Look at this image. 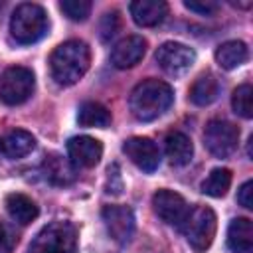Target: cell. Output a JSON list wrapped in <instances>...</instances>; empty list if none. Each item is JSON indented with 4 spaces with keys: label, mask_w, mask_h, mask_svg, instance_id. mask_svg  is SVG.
I'll list each match as a JSON object with an SVG mask.
<instances>
[{
    "label": "cell",
    "mask_w": 253,
    "mask_h": 253,
    "mask_svg": "<svg viewBox=\"0 0 253 253\" xmlns=\"http://www.w3.org/2000/svg\"><path fill=\"white\" fill-rule=\"evenodd\" d=\"M91 49L81 40H67L59 43L49 55V71L57 85H75L89 71Z\"/></svg>",
    "instance_id": "1"
},
{
    "label": "cell",
    "mask_w": 253,
    "mask_h": 253,
    "mask_svg": "<svg viewBox=\"0 0 253 253\" xmlns=\"http://www.w3.org/2000/svg\"><path fill=\"white\" fill-rule=\"evenodd\" d=\"M174 103V91L166 81L144 79L130 91L128 109L140 123H150L162 117Z\"/></svg>",
    "instance_id": "2"
},
{
    "label": "cell",
    "mask_w": 253,
    "mask_h": 253,
    "mask_svg": "<svg viewBox=\"0 0 253 253\" xmlns=\"http://www.w3.org/2000/svg\"><path fill=\"white\" fill-rule=\"evenodd\" d=\"M49 30L47 12L34 2L18 4L10 16V34L20 45H30L40 42Z\"/></svg>",
    "instance_id": "3"
},
{
    "label": "cell",
    "mask_w": 253,
    "mask_h": 253,
    "mask_svg": "<svg viewBox=\"0 0 253 253\" xmlns=\"http://www.w3.org/2000/svg\"><path fill=\"white\" fill-rule=\"evenodd\" d=\"M180 231L196 253H204L213 243L217 231V215L208 206H194L180 225Z\"/></svg>",
    "instance_id": "4"
},
{
    "label": "cell",
    "mask_w": 253,
    "mask_h": 253,
    "mask_svg": "<svg viewBox=\"0 0 253 253\" xmlns=\"http://www.w3.org/2000/svg\"><path fill=\"white\" fill-rule=\"evenodd\" d=\"M77 249V229L69 221H51L43 225L26 253H75Z\"/></svg>",
    "instance_id": "5"
},
{
    "label": "cell",
    "mask_w": 253,
    "mask_h": 253,
    "mask_svg": "<svg viewBox=\"0 0 253 253\" xmlns=\"http://www.w3.org/2000/svg\"><path fill=\"white\" fill-rule=\"evenodd\" d=\"M36 89V77L34 71L24 65H12L4 69L0 77V101L4 105L16 107L26 103Z\"/></svg>",
    "instance_id": "6"
},
{
    "label": "cell",
    "mask_w": 253,
    "mask_h": 253,
    "mask_svg": "<svg viewBox=\"0 0 253 253\" xmlns=\"http://www.w3.org/2000/svg\"><path fill=\"white\" fill-rule=\"evenodd\" d=\"M204 144L215 158H227L237 150L239 128L223 119H213L204 128Z\"/></svg>",
    "instance_id": "7"
},
{
    "label": "cell",
    "mask_w": 253,
    "mask_h": 253,
    "mask_svg": "<svg viewBox=\"0 0 253 253\" xmlns=\"http://www.w3.org/2000/svg\"><path fill=\"white\" fill-rule=\"evenodd\" d=\"M154 59L158 63V67L168 73V75H182L186 73L194 63H196V51L186 45V43H178V42H164L156 53Z\"/></svg>",
    "instance_id": "8"
},
{
    "label": "cell",
    "mask_w": 253,
    "mask_h": 253,
    "mask_svg": "<svg viewBox=\"0 0 253 253\" xmlns=\"http://www.w3.org/2000/svg\"><path fill=\"white\" fill-rule=\"evenodd\" d=\"M152 208H154V213L168 225H174L180 229V225L184 223L188 211H190V206L188 202L174 190H168V188H162L158 192H154L152 196Z\"/></svg>",
    "instance_id": "9"
},
{
    "label": "cell",
    "mask_w": 253,
    "mask_h": 253,
    "mask_svg": "<svg viewBox=\"0 0 253 253\" xmlns=\"http://www.w3.org/2000/svg\"><path fill=\"white\" fill-rule=\"evenodd\" d=\"M123 152L126 158L142 172H154L160 166V150L156 142L148 136H130L123 142Z\"/></svg>",
    "instance_id": "10"
},
{
    "label": "cell",
    "mask_w": 253,
    "mask_h": 253,
    "mask_svg": "<svg viewBox=\"0 0 253 253\" xmlns=\"http://www.w3.org/2000/svg\"><path fill=\"white\" fill-rule=\"evenodd\" d=\"M107 233L117 243L125 245L134 233V213L128 206H105L101 211Z\"/></svg>",
    "instance_id": "11"
},
{
    "label": "cell",
    "mask_w": 253,
    "mask_h": 253,
    "mask_svg": "<svg viewBox=\"0 0 253 253\" xmlns=\"http://www.w3.org/2000/svg\"><path fill=\"white\" fill-rule=\"evenodd\" d=\"M101 156L103 144L93 136L79 134L67 140V158L75 168H93L101 162Z\"/></svg>",
    "instance_id": "12"
},
{
    "label": "cell",
    "mask_w": 253,
    "mask_h": 253,
    "mask_svg": "<svg viewBox=\"0 0 253 253\" xmlns=\"http://www.w3.org/2000/svg\"><path fill=\"white\" fill-rule=\"evenodd\" d=\"M146 40L142 36H126L121 42L115 43L111 49V63L117 69H128L134 67L146 53Z\"/></svg>",
    "instance_id": "13"
},
{
    "label": "cell",
    "mask_w": 253,
    "mask_h": 253,
    "mask_svg": "<svg viewBox=\"0 0 253 253\" xmlns=\"http://www.w3.org/2000/svg\"><path fill=\"white\" fill-rule=\"evenodd\" d=\"M130 16L140 28H154L168 16V4L164 0H134L128 4Z\"/></svg>",
    "instance_id": "14"
},
{
    "label": "cell",
    "mask_w": 253,
    "mask_h": 253,
    "mask_svg": "<svg viewBox=\"0 0 253 253\" xmlns=\"http://www.w3.org/2000/svg\"><path fill=\"white\" fill-rule=\"evenodd\" d=\"M227 247L231 253H253V221L235 217L227 227Z\"/></svg>",
    "instance_id": "15"
},
{
    "label": "cell",
    "mask_w": 253,
    "mask_h": 253,
    "mask_svg": "<svg viewBox=\"0 0 253 253\" xmlns=\"http://www.w3.org/2000/svg\"><path fill=\"white\" fill-rule=\"evenodd\" d=\"M164 152L172 166H186L194 156V144L184 132L172 130L164 138Z\"/></svg>",
    "instance_id": "16"
},
{
    "label": "cell",
    "mask_w": 253,
    "mask_h": 253,
    "mask_svg": "<svg viewBox=\"0 0 253 253\" xmlns=\"http://www.w3.org/2000/svg\"><path fill=\"white\" fill-rule=\"evenodd\" d=\"M75 166L69 162V160H63V156L51 152L43 158V164H42V170H43V176L49 184H55V186H67L75 180Z\"/></svg>",
    "instance_id": "17"
},
{
    "label": "cell",
    "mask_w": 253,
    "mask_h": 253,
    "mask_svg": "<svg viewBox=\"0 0 253 253\" xmlns=\"http://www.w3.org/2000/svg\"><path fill=\"white\" fill-rule=\"evenodd\" d=\"M219 93H221L219 79L213 73H204L190 87V101L194 105H198V107H208L213 101H217Z\"/></svg>",
    "instance_id": "18"
},
{
    "label": "cell",
    "mask_w": 253,
    "mask_h": 253,
    "mask_svg": "<svg viewBox=\"0 0 253 253\" xmlns=\"http://www.w3.org/2000/svg\"><path fill=\"white\" fill-rule=\"evenodd\" d=\"M4 206L8 215L20 225H28L40 215V208L36 206V202L24 194H8Z\"/></svg>",
    "instance_id": "19"
},
{
    "label": "cell",
    "mask_w": 253,
    "mask_h": 253,
    "mask_svg": "<svg viewBox=\"0 0 253 253\" xmlns=\"http://www.w3.org/2000/svg\"><path fill=\"white\" fill-rule=\"evenodd\" d=\"M34 148H36V138L32 132L24 128H14L0 140V150L8 158H24Z\"/></svg>",
    "instance_id": "20"
},
{
    "label": "cell",
    "mask_w": 253,
    "mask_h": 253,
    "mask_svg": "<svg viewBox=\"0 0 253 253\" xmlns=\"http://www.w3.org/2000/svg\"><path fill=\"white\" fill-rule=\"evenodd\" d=\"M113 117H111V111L97 103V101H85L79 105V111H77V123L79 126H85V128H107L111 125Z\"/></svg>",
    "instance_id": "21"
},
{
    "label": "cell",
    "mask_w": 253,
    "mask_h": 253,
    "mask_svg": "<svg viewBox=\"0 0 253 253\" xmlns=\"http://www.w3.org/2000/svg\"><path fill=\"white\" fill-rule=\"evenodd\" d=\"M247 57H249V49H247L245 42H241V40L223 42L215 49V61L223 69H235V67L243 65L247 61Z\"/></svg>",
    "instance_id": "22"
},
{
    "label": "cell",
    "mask_w": 253,
    "mask_h": 253,
    "mask_svg": "<svg viewBox=\"0 0 253 253\" xmlns=\"http://www.w3.org/2000/svg\"><path fill=\"white\" fill-rule=\"evenodd\" d=\"M231 186V170L229 168H213L208 178L202 182V194L210 198H223Z\"/></svg>",
    "instance_id": "23"
},
{
    "label": "cell",
    "mask_w": 253,
    "mask_h": 253,
    "mask_svg": "<svg viewBox=\"0 0 253 253\" xmlns=\"http://www.w3.org/2000/svg\"><path fill=\"white\" fill-rule=\"evenodd\" d=\"M231 107L243 119H251L253 117V87L249 83H243V85H239L233 91V95H231Z\"/></svg>",
    "instance_id": "24"
},
{
    "label": "cell",
    "mask_w": 253,
    "mask_h": 253,
    "mask_svg": "<svg viewBox=\"0 0 253 253\" xmlns=\"http://www.w3.org/2000/svg\"><path fill=\"white\" fill-rule=\"evenodd\" d=\"M91 8L93 4L89 0H61L59 2V10L71 22H85L91 14Z\"/></svg>",
    "instance_id": "25"
},
{
    "label": "cell",
    "mask_w": 253,
    "mask_h": 253,
    "mask_svg": "<svg viewBox=\"0 0 253 253\" xmlns=\"http://www.w3.org/2000/svg\"><path fill=\"white\" fill-rule=\"evenodd\" d=\"M121 28V18H119V12L113 10V12H105L103 18H101V24H99V36L103 42H111L117 32Z\"/></svg>",
    "instance_id": "26"
},
{
    "label": "cell",
    "mask_w": 253,
    "mask_h": 253,
    "mask_svg": "<svg viewBox=\"0 0 253 253\" xmlns=\"http://www.w3.org/2000/svg\"><path fill=\"white\" fill-rule=\"evenodd\" d=\"M107 194L111 196H121L123 194V178H121V168L119 164H111L107 170Z\"/></svg>",
    "instance_id": "27"
},
{
    "label": "cell",
    "mask_w": 253,
    "mask_h": 253,
    "mask_svg": "<svg viewBox=\"0 0 253 253\" xmlns=\"http://www.w3.org/2000/svg\"><path fill=\"white\" fill-rule=\"evenodd\" d=\"M184 6L190 10V12H196L200 16H211L217 12L219 4L213 2V0H186Z\"/></svg>",
    "instance_id": "28"
},
{
    "label": "cell",
    "mask_w": 253,
    "mask_h": 253,
    "mask_svg": "<svg viewBox=\"0 0 253 253\" xmlns=\"http://www.w3.org/2000/svg\"><path fill=\"white\" fill-rule=\"evenodd\" d=\"M16 245V235L10 225L0 221V253H12Z\"/></svg>",
    "instance_id": "29"
},
{
    "label": "cell",
    "mask_w": 253,
    "mask_h": 253,
    "mask_svg": "<svg viewBox=\"0 0 253 253\" xmlns=\"http://www.w3.org/2000/svg\"><path fill=\"white\" fill-rule=\"evenodd\" d=\"M237 202L245 210H253V180H247L237 190Z\"/></svg>",
    "instance_id": "30"
}]
</instances>
